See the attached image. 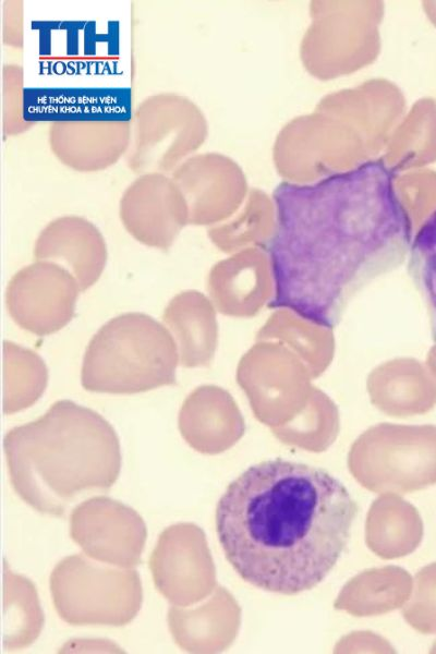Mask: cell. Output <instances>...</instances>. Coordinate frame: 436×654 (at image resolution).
<instances>
[{
	"label": "cell",
	"mask_w": 436,
	"mask_h": 654,
	"mask_svg": "<svg viewBox=\"0 0 436 654\" xmlns=\"http://www.w3.org/2000/svg\"><path fill=\"white\" fill-rule=\"evenodd\" d=\"M392 506L393 498L390 497L391 511H387L389 519L385 518L383 512L375 504L367 516V544L374 550V548L383 541V538L386 537V541L377 552V554L384 558L397 557L393 540L395 536H398L408 554L413 552L419 546L423 536V523L416 509L409 502L401 499L398 504L397 510H393Z\"/></svg>",
	"instance_id": "obj_17"
},
{
	"label": "cell",
	"mask_w": 436,
	"mask_h": 654,
	"mask_svg": "<svg viewBox=\"0 0 436 654\" xmlns=\"http://www.w3.org/2000/svg\"><path fill=\"white\" fill-rule=\"evenodd\" d=\"M274 203L265 246L275 282L269 308L334 329L363 288L408 256L412 219L380 161L310 184L282 183Z\"/></svg>",
	"instance_id": "obj_1"
},
{
	"label": "cell",
	"mask_w": 436,
	"mask_h": 654,
	"mask_svg": "<svg viewBox=\"0 0 436 654\" xmlns=\"http://www.w3.org/2000/svg\"><path fill=\"white\" fill-rule=\"evenodd\" d=\"M403 615L417 631L436 633V562L417 572L414 595Z\"/></svg>",
	"instance_id": "obj_19"
},
{
	"label": "cell",
	"mask_w": 436,
	"mask_h": 654,
	"mask_svg": "<svg viewBox=\"0 0 436 654\" xmlns=\"http://www.w3.org/2000/svg\"><path fill=\"white\" fill-rule=\"evenodd\" d=\"M10 481L35 510L60 517L77 496L107 491L121 470L118 435L96 411L59 400L3 440Z\"/></svg>",
	"instance_id": "obj_3"
},
{
	"label": "cell",
	"mask_w": 436,
	"mask_h": 654,
	"mask_svg": "<svg viewBox=\"0 0 436 654\" xmlns=\"http://www.w3.org/2000/svg\"><path fill=\"white\" fill-rule=\"evenodd\" d=\"M179 428L195 450L221 452L234 445L244 433V420L232 396L215 385L193 390L179 413Z\"/></svg>",
	"instance_id": "obj_10"
},
{
	"label": "cell",
	"mask_w": 436,
	"mask_h": 654,
	"mask_svg": "<svg viewBox=\"0 0 436 654\" xmlns=\"http://www.w3.org/2000/svg\"><path fill=\"white\" fill-rule=\"evenodd\" d=\"M256 340L283 344L304 362L314 378L327 371L335 356L334 329L287 308L272 310L258 329Z\"/></svg>",
	"instance_id": "obj_14"
},
{
	"label": "cell",
	"mask_w": 436,
	"mask_h": 654,
	"mask_svg": "<svg viewBox=\"0 0 436 654\" xmlns=\"http://www.w3.org/2000/svg\"><path fill=\"white\" fill-rule=\"evenodd\" d=\"M162 320L177 339L182 366L210 364L218 341L216 307L211 300L196 290L180 292L166 306Z\"/></svg>",
	"instance_id": "obj_12"
},
{
	"label": "cell",
	"mask_w": 436,
	"mask_h": 654,
	"mask_svg": "<svg viewBox=\"0 0 436 654\" xmlns=\"http://www.w3.org/2000/svg\"><path fill=\"white\" fill-rule=\"evenodd\" d=\"M367 489L404 494L436 484V425L380 423L363 432L348 458Z\"/></svg>",
	"instance_id": "obj_5"
},
{
	"label": "cell",
	"mask_w": 436,
	"mask_h": 654,
	"mask_svg": "<svg viewBox=\"0 0 436 654\" xmlns=\"http://www.w3.org/2000/svg\"><path fill=\"white\" fill-rule=\"evenodd\" d=\"M36 259L60 261L69 267L85 291L100 277L107 261L106 243L90 222L63 217L49 223L37 239Z\"/></svg>",
	"instance_id": "obj_11"
},
{
	"label": "cell",
	"mask_w": 436,
	"mask_h": 654,
	"mask_svg": "<svg viewBox=\"0 0 436 654\" xmlns=\"http://www.w3.org/2000/svg\"><path fill=\"white\" fill-rule=\"evenodd\" d=\"M431 652L436 653V643L433 645Z\"/></svg>",
	"instance_id": "obj_21"
},
{
	"label": "cell",
	"mask_w": 436,
	"mask_h": 654,
	"mask_svg": "<svg viewBox=\"0 0 436 654\" xmlns=\"http://www.w3.org/2000/svg\"><path fill=\"white\" fill-rule=\"evenodd\" d=\"M177 343L169 330L143 313L106 323L84 354L81 383L89 391L137 393L175 383Z\"/></svg>",
	"instance_id": "obj_4"
},
{
	"label": "cell",
	"mask_w": 436,
	"mask_h": 654,
	"mask_svg": "<svg viewBox=\"0 0 436 654\" xmlns=\"http://www.w3.org/2000/svg\"><path fill=\"white\" fill-rule=\"evenodd\" d=\"M408 255L409 272L426 305L436 343V207L413 235Z\"/></svg>",
	"instance_id": "obj_18"
},
{
	"label": "cell",
	"mask_w": 436,
	"mask_h": 654,
	"mask_svg": "<svg viewBox=\"0 0 436 654\" xmlns=\"http://www.w3.org/2000/svg\"><path fill=\"white\" fill-rule=\"evenodd\" d=\"M184 198L164 192H133L121 203V218L140 242L168 249L187 219Z\"/></svg>",
	"instance_id": "obj_13"
},
{
	"label": "cell",
	"mask_w": 436,
	"mask_h": 654,
	"mask_svg": "<svg viewBox=\"0 0 436 654\" xmlns=\"http://www.w3.org/2000/svg\"><path fill=\"white\" fill-rule=\"evenodd\" d=\"M358 505L327 471L283 459L250 467L218 500L216 531L237 573L294 595L318 585L344 550Z\"/></svg>",
	"instance_id": "obj_2"
},
{
	"label": "cell",
	"mask_w": 436,
	"mask_h": 654,
	"mask_svg": "<svg viewBox=\"0 0 436 654\" xmlns=\"http://www.w3.org/2000/svg\"><path fill=\"white\" fill-rule=\"evenodd\" d=\"M425 362L436 376V343L429 349Z\"/></svg>",
	"instance_id": "obj_20"
},
{
	"label": "cell",
	"mask_w": 436,
	"mask_h": 654,
	"mask_svg": "<svg viewBox=\"0 0 436 654\" xmlns=\"http://www.w3.org/2000/svg\"><path fill=\"white\" fill-rule=\"evenodd\" d=\"M48 383L44 360L34 351L3 342V412L11 414L35 403Z\"/></svg>",
	"instance_id": "obj_15"
},
{
	"label": "cell",
	"mask_w": 436,
	"mask_h": 654,
	"mask_svg": "<svg viewBox=\"0 0 436 654\" xmlns=\"http://www.w3.org/2000/svg\"><path fill=\"white\" fill-rule=\"evenodd\" d=\"M207 288L216 310L227 316L249 318L269 307L275 282L265 249L249 247L215 264Z\"/></svg>",
	"instance_id": "obj_8"
},
{
	"label": "cell",
	"mask_w": 436,
	"mask_h": 654,
	"mask_svg": "<svg viewBox=\"0 0 436 654\" xmlns=\"http://www.w3.org/2000/svg\"><path fill=\"white\" fill-rule=\"evenodd\" d=\"M339 429V413L335 402L315 387L305 407L288 423L272 428L283 443L312 451L326 449Z\"/></svg>",
	"instance_id": "obj_16"
},
{
	"label": "cell",
	"mask_w": 436,
	"mask_h": 654,
	"mask_svg": "<svg viewBox=\"0 0 436 654\" xmlns=\"http://www.w3.org/2000/svg\"><path fill=\"white\" fill-rule=\"evenodd\" d=\"M366 391L374 407L387 415H420L436 405V376L426 362L393 358L370 372Z\"/></svg>",
	"instance_id": "obj_9"
},
{
	"label": "cell",
	"mask_w": 436,
	"mask_h": 654,
	"mask_svg": "<svg viewBox=\"0 0 436 654\" xmlns=\"http://www.w3.org/2000/svg\"><path fill=\"white\" fill-rule=\"evenodd\" d=\"M313 379L296 354L272 340H256L237 367V383L254 415L271 429L291 421L305 407L315 389Z\"/></svg>",
	"instance_id": "obj_6"
},
{
	"label": "cell",
	"mask_w": 436,
	"mask_h": 654,
	"mask_svg": "<svg viewBox=\"0 0 436 654\" xmlns=\"http://www.w3.org/2000/svg\"><path fill=\"white\" fill-rule=\"evenodd\" d=\"M80 287L62 266L37 262L19 270L7 289L10 316L23 329L46 336L73 317Z\"/></svg>",
	"instance_id": "obj_7"
}]
</instances>
